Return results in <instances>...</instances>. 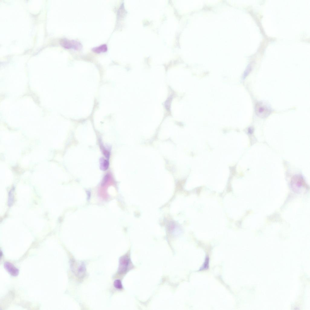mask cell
Masks as SVG:
<instances>
[{"mask_svg": "<svg viewBox=\"0 0 310 310\" xmlns=\"http://www.w3.org/2000/svg\"><path fill=\"white\" fill-rule=\"evenodd\" d=\"M305 184L304 180L302 176L300 175H295L292 179L291 186L293 190L295 192H299Z\"/></svg>", "mask_w": 310, "mask_h": 310, "instance_id": "6da1fadb", "label": "cell"}, {"mask_svg": "<svg viewBox=\"0 0 310 310\" xmlns=\"http://www.w3.org/2000/svg\"><path fill=\"white\" fill-rule=\"evenodd\" d=\"M130 261L129 258L124 255L121 257L119 259L118 273L122 274L126 273L130 268Z\"/></svg>", "mask_w": 310, "mask_h": 310, "instance_id": "7a4b0ae2", "label": "cell"}, {"mask_svg": "<svg viewBox=\"0 0 310 310\" xmlns=\"http://www.w3.org/2000/svg\"><path fill=\"white\" fill-rule=\"evenodd\" d=\"M61 44L66 49L80 50L82 47V45L80 42L74 40H69L64 39L61 41Z\"/></svg>", "mask_w": 310, "mask_h": 310, "instance_id": "3957f363", "label": "cell"}, {"mask_svg": "<svg viewBox=\"0 0 310 310\" xmlns=\"http://www.w3.org/2000/svg\"><path fill=\"white\" fill-rule=\"evenodd\" d=\"M255 111L258 116L263 118L266 117L270 113V110L268 107L262 103L256 104L255 107Z\"/></svg>", "mask_w": 310, "mask_h": 310, "instance_id": "277c9868", "label": "cell"}, {"mask_svg": "<svg viewBox=\"0 0 310 310\" xmlns=\"http://www.w3.org/2000/svg\"><path fill=\"white\" fill-rule=\"evenodd\" d=\"M4 267L7 271L12 276H16L18 275V269L11 263L8 262H5Z\"/></svg>", "mask_w": 310, "mask_h": 310, "instance_id": "5b68a950", "label": "cell"}, {"mask_svg": "<svg viewBox=\"0 0 310 310\" xmlns=\"http://www.w3.org/2000/svg\"><path fill=\"white\" fill-rule=\"evenodd\" d=\"M76 275L79 277H82L86 272V267L83 262L80 263L76 265Z\"/></svg>", "mask_w": 310, "mask_h": 310, "instance_id": "8992f818", "label": "cell"}, {"mask_svg": "<svg viewBox=\"0 0 310 310\" xmlns=\"http://www.w3.org/2000/svg\"><path fill=\"white\" fill-rule=\"evenodd\" d=\"M108 48L106 44H104L98 46L94 47L92 49V50L95 53H100L106 52Z\"/></svg>", "mask_w": 310, "mask_h": 310, "instance_id": "52a82bcc", "label": "cell"}, {"mask_svg": "<svg viewBox=\"0 0 310 310\" xmlns=\"http://www.w3.org/2000/svg\"><path fill=\"white\" fill-rule=\"evenodd\" d=\"M109 166V163L107 160L104 159L101 160L100 167L101 169L103 170H107Z\"/></svg>", "mask_w": 310, "mask_h": 310, "instance_id": "ba28073f", "label": "cell"}, {"mask_svg": "<svg viewBox=\"0 0 310 310\" xmlns=\"http://www.w3.org/2000/svg\"><path fill=\"white\" fill-rule=\"evenodd\" d=\"M114 285L115 288L117 289H123L122 282L119 279L115 280L114 282Z\"/></svg>", "mask_w": 310, "mask_h": 310, "instance_id": "9c48e42d", "label": "cell"}, {"mask_svg": "<svg viewBox=\"0 0 310 310\" xmlns=\"http://www.w3.org/2000/svg\"><path fill=\"white\" fill-rule=\"evenodd\" d=\"M208 264L209 259L207 257L206 258V260L204 262V264L203 265V267H202V268L201 269H202V270L207 269L208 267Z\"/></svg>", "mask_w": 310, "mask_h": 310, "instance_id": "30bf717a", "label": "cell"}]
</instances>
